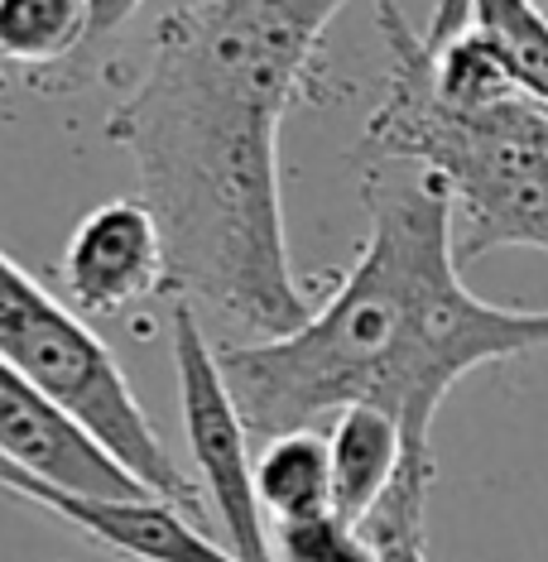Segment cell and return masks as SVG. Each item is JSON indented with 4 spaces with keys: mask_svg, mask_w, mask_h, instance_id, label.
<instances>
[{
    "mask_svg": "<svg viewBox=\"0 0 548 562\" xmlns=\"http://www.w3.org/2000/svg\"><path fill=\"white\" fill-rule=\"evenodd\" d=\"M467 20L505 63L510 82L548 111V10L539 0H467Z\"/></svg>",
    "mask_w": 548,
    "mask_h": 562,
    "instance_id": "8fae6325",
    "label": "cell"
},
{
    "mask_svg": "<svg viewBox=\"0 0 548 562\" xmlns=\"http://www.w3.org/2000/svg\"><path fill=\"white\" fill-rule=\"evenodd\" d=\"M327 462H333V509L361 524L376 501L390 491L404 462V432L376 404H351L333 418L327 432Z\"/></svg>",
    "mask_w": 548,
    "mask_h": 562,
    "instance_id": "ba28073f",
    "label": "cell"
},
{
    "mask_svg": "<svg viewBox=\"0 0 548 562\" xmlns=\"http://www.w3.org/2000/svg\"><path fill=\"white\" fill-rule=\"evenodd\" d=\"M58 284L87 317H121L169 293V250L155 212L139 198H111L72 226Z\"/></svg>",
    "mask_w": 548,
    "mask_h": 562,
    "instance_id": "8992f818",
    "label": "cell"
},
{
    "mask_svg": "<svg viewBox=\"0 0 548 562\" xmlns=\"http://www.w3.org/2000/svg\"><path fill=\"white\" fill-rule=\"evenodd\" d=\"M0 92H5V72H0Z\"/></svg>",
    "mask_w": 548,
    "mask_h": 562,
    "instance_id": "2e32d148",
    "label": "cell"
},
{
    "mask_svg": "<svg viewBox=\"0 0 548 562\" xmlns=\"http://www.w3.org/2000/svg\"><path fill=\"white\" fill-rule=\"evenodd\" d=\"M539 5H548V0H539Z\"/></svg>",
    "mask_w": 548,
    "mask_h": 562,
    "instance_id": "ac0fdd59",
    "label": "cell"
},
{
    "mask_svg": "<svg viewBox=\"0 0 548 562\" xmlns=\"http://www.w3.org/2000/svg\"><path fill=\"white\" fill-rule=\"evenodd\" d=\"M0 495L34 505L121 562H236L198 529L193 515L159 495H82L15 467L0 452Z\"/></svg>",
    "mask_w": 548,
    "mask_h": 562,
    "instance_id": "5b68a950",
    "label": "cell"
},
{
    "mask_svg": "<svg viewBox=\"0 0 548 562\" xmlns=\"http://www.w3.org/2000/svg\"><path fill=\"white\" fill-rule=\"evenodd\" d=\"M457 30H467V0H438V5H433L428 30H424V44L438 48L443 40H452Z\"/></svg>",
    "mask_w": 548,
    "mask_h": 562,
    "instance_id": "9a60e30c",
    "label": "cell"
},
{
    "mask_svg": "<svg viewBox=\"0 0 548 562\" xmlns=\"http://www.w3.org/2000/svg\"><path fill=\"white\" fill-rule=\"evenodd\" d=\"M0 356L82 432H92L101 452L121 462L149 495L178 505L183 515H202V491L164 447L111 347L82 323V313H72L5 250H0Z\"/></svg>",
    "mask_w": 548,
    "mask_h": 562,
    "instance_id": "3957f363",
    "label": "cell"
},
{
    "mask_svg": "<svg viewBox=\"0 0 548 562\" xmlns=\"http://www.w3.org/2000/svg\"><path fill=\"white\" fill-rule=\"evenodd\" d=\"M544 10H548V5H544Z\"/></svg>",
    "mask_w": 548,
    "mask_h": 562,
    "instance_id": "d6986e66",
    "label": "cell"
},
{
    "mask_svg": "<svg viewBox=\"0 0 548 562\" xmlns=\"http://www.w3.org/2000/svg\"><path fill=\"white\" fill-rule=\"evenodd\" d=\"M139 5H145V0H92V44L116 40L125 24L135 20Z\"/></svg>",
    "mask_w": 548,
    "mask_h": 562,
    "instance_id": "5bb4252c",
    "label": "cell"
},
{
    "mask_svg": "<svg viewBox=\"0 0 548 562\" xmlns=\"http://www.w3.org/2000/svg\"><path fill=\"white\" fill-rule=\"evenodd\" d=\"M92 44V0H0V58L54 72Z\"/></svg>",
    "mask_w": 548,
    "mask_h": 562,
    "instance_id": "30bf717a",
    "label": "cell"
},
{
    "mask_svg": "<svg viewBox=\"0 0 548 562\" xmlns=\"http://www.w3.org/2000/svg\"><path fill=\"white\" fill-rule=\"evenodd\" d=\"M376 30L390 68L361 149L438 178L452 207L457 265L515 246L548 255V111L525 92L471 106L443 101L433 48L400 0H376Z\"/></svg>",
    "mask_w": 548,
    "mask_h": 562,
    "instance_id": "7a4b0ae2",
    "label": "cell"
},
{
    "mask_svg": "<svg viewBox=\"0 0 548 562\" xmlns=\"http://www.w3.org/2000/svg\"><path fill=\"white\" fill-rule=\"evenodd\" d=\"M351 0H183L107 111L169 250V299L265 341L309 323L279 193V131L313 97Z\"/></svg>",
    "mask_w": 548,
    "mask_h": 562,
    "instance_id": "6da1fadb",
    "label": "cell"
},
{
    "mask_svg": "<svg viewBox=\"0 0 548 562\" xmlns=\"http://www.w3.org/2000/svg\"><path fill=\"white\" fill-rule=\"evenodd\" d=\"M255 501L265 524L303 519L317 509H333V462H327V438L317 428L275 432L255 452Z\"/></svg>",
    "mask_w": 548,
    "mask_h": 562,
    "instance_id": "9c48e42d",
    "label": "cell"
},
{
    "mask_svg": "<svg viewBox=\"0 0 548 562\" xmlns=\"http://www.w3.org/2000/svg\"><path fill=\"white\" fill-rule=\"evenodd\" d=\"M0 101H5V92H0Z\"/></svg>",
    "mask_w": 548,
    "mask_h": 562,
    "instance_id": "e0dca14e",
    "label": "cell"
},
{
    "mask_svg": "<svg viewBox=\"0 0 548 562\" xmlns=\"http://www.w3.org/2000/svg\"><path fill=\"white\" fill-rule=\"evenodd\" d=\"M433 471H438L433 457H404L390 491L380 495L376 509L361 519V533H366V543L376 548V562H428L424 519H428Z\"/></svg>",
    "mask_w": 548,
    "mask_h": 562,
    "instance_id": "7c38bea8",
    "label": "cell"
},
{
    "mask_svg": "<svg viewBox=\"0 0 548 562\" xmlns=\"http://www.w3.org/2000/svg\"><path fill=\"white\" fill-rule=\"evenodd\" d=\"M275 562H376V548L366 543L361 524H351L342 509H317L303 519L270 524Z\"/></svg>",
    "mask_w": 548,
    "mask_h": 562,
    "instance_id": "4fadbf2b",
    "label": "cell"
},
{
    "mask_svg": "<svg viewBox=\"0 0 548 562\" xmlns=\"http://www.w3.org/2000/svg\"><path fill=\"white\" fill-rule=\"evenodd\" d=\"M0 452L34 476L82 495H149L121 462H111L92 432L44 400L15 366L0 356Z\"/></svg>",
    "mask_w": 548,
    "mask_h": 562,
    "instance_id": "52a82bcc",
    "label": "cell"
},
{
    "mask_svg": "<svg viewBox=\"0 0 548 562\" xmlns=\"http://www.w3.org/2000/svg\"><path fill=\"white\" fill-rule=\"evenodd\" d=\"M169 341H174L178 414H183L188 452H193V462H198L202 495H208L212 515L226 533V553L236 562H275L270 524H265L260 501H255L250 432L236 414V400H232V390H226L216 347L208 341V331H202L193 303L174 299Z\"/></svg>",
    "mask_w": 548,
    "mask_h": 562,
    "instance_id": "277c9868",
    "label": "cell"
}]
</instances>
